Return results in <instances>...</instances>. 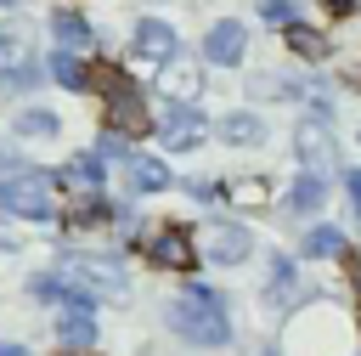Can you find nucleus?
I'll return each instance as SVG.
<instances>
[{
  "mask_svg": "<svg viewBox=\"0 0 361 356\" xmlns=\"http://www.w3.org/2000/svg\"><path fill=\"white\" fill-rule=\"evenodd\" d=\"M322 203H327V181H322V175H299V181H293V209H299V215H316Z\"/></svg>",
  "mask_w": 361,
  "mask_h": 356,
  "instance_id": "aec40b11",
  "label": "nucleus"
},
{
  "mask_svg": "<svg viewBox=\"0 0 361 356\" xmlns=\"http://www.w3.org/2000/svg\"><path fill=\"white\" fill-rule=\"evenodd\" d=\"M124 170H130V192H164L169 186V170L158 164V158H124Z\"/></svg>",
  "mask_w": 361,
  "mask_h": 356,
  "instance_id": "dca6fc26",
  "label": "nucleus"
},
{
  "mask_svg": "<svg viewBox=\"0 0 361 356\" xmlns=\"http://www.w3.org/2000/svg\"><path fill=\"white\" fill-rule=\"evenodd\" d=\"M158 85H164V96H169V102L192 107V96H197V85H203V79H197V68L180 57V62H169V68H164V79H158Z\"/></svg>",
  "mask_w": 361,
  "mask_h": 356,
  "instance_id": "f8f14e48",
  "label": "nucleus"
},
{
  "mask_svg": "<svg viewBox=\"0 0 361 356\" xmlns=\"http://www.w3.org/2000/svg\"><path fill=\"white\" fill-rule=\"evenodd\" d=\"M344 186H350V203H355V215H361V170H350V175H344Z\"/></svg>",
  "mask_w": 361,
  "mask_h": 356,
  "instance_id": "393cba45",
  "label": "nucleus"
},
{
  "mask_svg": "<svg viewBox=\"0 0 361 356\" xmlns=\"http://www.w3.org/2000/svg\"><path fill=\"white\" fill-rule=\"evenodd\" d=\"M243 51H248V34H243V23H214L209 34H203V57L209 62H220V68H231V62H243Z\"/></svg>",
  "mask_w": 361,
  "mask_h": 356,
  "instance_id": "9d476101",
  "label": "nucleus"
},
{
  "mask_svg": "<svg viewBox=\"0 0 361 356\" xmlns=\"http://www.w3.org/2000/svg\"><path fill=\"white\" fill-rule=\"evenodd\" d=\"M51 79H56V85H68V90H85V85H90V68H85L79 57L56 51V57H51Z\"/></svg>",
  "mask_w": 361,
  "mask_h": 356,
  "instance_id": "6ab92c4d",
  "label": "nucleus"
},
{
  "mask_svg": "<svg viewBox=\"0 0 361 356\" xmlns=\"http://www.w3.org/2000/svg\"><path fill=\"white\" fill-rule=\"evenodd\" d=\"M214 130H220L226 147H259V141H265V124H259L254 113H226Z\"/></svg>",
  "mask_w": 361,
  "mask_h": 356,
  "instance_id": "ddd939ff",
  "label": "nucleus"
},
{
  "mask_svg": "<svg viewBox=\"0 0 361 356\" xmlns=\"http://www.w3.org/2000/svg\"><path fill=\"white\" fill-rule=\"evenodd\" d=\"M51 186H56V175H45V170H17V175L0 186V209H6V215H23V220H45V215H51Z\"/></svg>",
  "mask_w": 361,
  "mask_h": 356,
  "instance_id": "7ed1b4c3",
  "label": "nucleus"
},
{
  "mask_svg": "<svg viewBox=\"0 0 361 356\" xmlns=\"http://www.w3.org/2000/svg\"><path fill=\"white\" fill-rule=\"evenodd\" d=\"M62 181H68V186H90V192H96V186H102V158H96V153H79V158L62 170Z\"/></svg>",
  "mask_w": 361,
  "mask_h": 356,
  "instance_id": "412c9836",
  "label": "nucleus"
},
{
  "mask_svg": "<svg viewBox=\"0 0 361 356\" xmlns=\"http://www.w3.org/2000/svg\"><path fill=\"white\" fill-rule=\"evenodd\" d=\"M56 277H62L73 294H85V299L118 294V288H124V266H118V260H90V254H68Z\"/></svg>",
  "mask_w": 361,
  "mask_h": 356,
  "instance_id": "20e7f679",
  "label": "nucleus"
},
{
  "mask_svg": "<svg viewBox=\"0 0 361 356\" xmlns=\"http://www.w3.org/2000/svg\"><path fill=\"white\" fill-rule=\"evenodd\" d=\"M11 6H23V0H11Z\"/></svg>",
  "mask_w": 361,
  "mask_h": 356,
  "instance_id": "c85d7f7f",
  "label": "nucleus"
},
{
  "mask_svg": "<svg viewBox=\"0 0 361 356\" xmlns=\"http://www.w3.org/2000/svg\"><path fill=\"white\" fill-rule=\"evenodd\" d=\"M169 328L192 345H226L231 339V322H226V299L203 283H186L175 299H169Z\"/></svg>",
  "mask_w": 361,
  "mask_h": 356,
  "instance_id": "f257e3e1",
  "label": "nucleus"
},
{
  "mask_svg": "<svg viewBox=\"0 0 361 356\" xmlns=\"http://www.w3.org/2000/svg\"><path fill=\"white\" fill-rule=\"evenodd\" d=\"M175 51H180V34H175L164 17H141V23H135V34H130V57H135L141 68H169Z\"/></svg>",
  "mask_w": 361,
  "mask_h": 356,
  "instance_id": "39448f33",
  "label": "nucleus"
},
{
  "mask_svg": "<svg viewBox=\"0 0 361 356\" xmlns=\"http://www.w3.org/2000/svg\"><path fill=\"white\" fill-rule=\"evenodd\" d=\"M90 85L107 102V130L113 136H141L147 130V102L135 90V79H124L118 68H90Z\"/></svg>",
  "mask_w": 361,
  "mask_h": 356,
  "instance_id": "f03ea898",
  "label": "nucleus"
},
{
  "mask_svg": "<svg viewBox=\"0 0 361 356\" xmlns=\"http://www.w3.org/2000/svg\"><path fill=\"white\" fill-rule=\"evenodd\" d=\"M259 17H265V23H282V28H288V23H293V6H288V0H259Z\"/></svg>",
  "mask_w": 361,
  "mask_h": 356,
  "instance_id": "b1692460",
  "label": "nucleus"
},
{
  "mask_svg": "<svg viewBox=\"0 0 361 356\" xmlns=\"http://www.w3.org/2000/svg\"><path fill=\"white\" fill-rule=\"evenodd\" d=\"M293 153H299V164H305V175H327V170H338V147H333V136H327V124H299L293 130Z\"/></svg>",
  "mask_w": 361,
  "mask_h": 356,
  "instance_id": "0eeeda50",
  "label": "nucleus"
},
{
  "mask_svg": "<svg viewBox=\"0 0 361 356\" xmlns=\"http://www.w3.org/2000/svg\"><path fill=\"white\" fill-rule=\"evenodd\" d=\"M147 260H152V266H164V271H186V266H197V243H192V232L164 226V232H152V237H147Z\"/></svg>",
  "mask_w": 361,
  "mask_h": 356,
  "instance_id": "6e6552de",
  "label": "nucleus"
},
{
  "mask_svg": "<svg viewBox=\"0 0 361 356\" xmlns=\"http://www.w3.org/2000/svg\"><path fill=\"white\" fill-rule=\"evenodd\" d=\"M305 254H344V232L338 226H310L305 232Z\"/></svg>",
  "mask_w": 361,
  "mask_h": 356,
  "instance_id": "4be33fe9",
  "label": "nucleus"
},
{
  "mask_svg": "<svg viewBox=\"0 0 361 356\" xmlns=\"http://www.w3.org/2000/svg\"><path fill=\"white\" fill-rule=\"evenodd\" d=\"M192 243H197L203 260H214V266H237V260H248V249H254L248 226H237V220H203V232H197Z\"/></svg>",
  "mask_w": 361,
  "mask_h": 356,
  "instance_id": "423d86ee",
  "label": "nucleus"
},
{
  "mask_svg": "<svg viewBox=\"0 0 361 356\" xmlns=\"http://www.w3.org/2000/svg\"><path fill=\"white\" fill-rule=\"evenodd\" d=\"M355 6H361V0H327V11H338V17H344V11H355Z\"/></svg>",
  "mask_w": 361,
  "mask_h": 356,
  "instance_id": "a878e982",
  "label": "nucleus"
},
{
  "mask_svg": "<svg viewBox=\"0 0 361 356\" xmlns=\"http://www.w3.org/2000/svg\"><path fill=\"white\" fill-rule=\"evenodd\" d=\"M96 299H85V294H73L68 305H62V316H56V333H62V345H90L96 339V311H90Z\"/></svg>",
  "mask_w": 361,
  "mask_h": 356,
  "instance_id": "9b49d317",
  "label": "nucleus"
},
{
  "mask_svg": "<svg viewBox=\"0 0 361 356\" xmlns=\"http://www.w3.org/2000/svg\"><path fill=\"white\" fill-rule=\"evenodd\" d=\"M265 356H282V350H276V345H271V350H265Z\"/></svg>",
  "mask_w": 361,
  "mask_h": 356,
  "instance_id": "cd10ccee",
  "label": "nucleus"
},
{
  "mask_svg": "<svg viewBox=\"0 0 361 356\" xmlns=\"http://www.w3.org/2000/svg\"><path fill=\"white\" fill-rule=\"evenodd\" d=\"M265 198H271V181H259V175L226 181V203H237V209H254V203H265Z\"/></svg>",
  "mask_w": 361,
  "mask_h": 356,
  "instance_id": "a211bd4d",
  "label": "nucleus"
},
{
  "mask_svg": "<svg viewBox=\"0 0 361 356\" xmlns=\"http://www.w3.org/2000/svg\"><path fill=\"white\" fill-rule=\"evenodd\" d=\"M62 130V119L51 113V107H28V113H17V136L23 141H51Z\"/></svg>",
  "mask_w": 361,
  "mask_h": 356,
  "instance_id": "f3484780",
  "label": "nucleus"
},
{
  "mask_svg": "<svg viewBox=\"0 0 361 356\" xmlns=\"http://www.w3.org/2000/svg\"><path fill=\"white\" fill-rule=\"evenodd\" d=\"M0 356H28L23 345H11V339H0Z\"/></svg>",
  "mask_w": 361,
  "mask_h": 356,
  "instance_id": "bb28decb",
  "label": "nucleus"
},
{
  "mask_svg": "<svg viewBox=\"0 0 361 356\" xmlns=\"http://www.w3.org/2000/svg\"><path fill=\"white\" fill-rule=\"evenodd\" d=\"M17 73H34L28 40H23L17 28H0V79H17Z\"/></svg>",
  "mask_w": 361,
  "mask_h": 356,
  "instance_id": "4468645a",
  "label": "nucleus"
},
{
  "mask_svg": "<svg viewBox=\"0 0 361 356\" xmlns=\"http://www.w3.org/2000/svg\"><path fill=\"white\" fill-rule=\"evenodd\" d=\"M51 28H56V45H62L68 57H73V51H85V45L96 40V34H90V23H85L79 11H56V17H51Z\"/></svg>",
  "mask_w": 361,
  "mask_h": 356,
  "instance_id": "2eb2a0df",
  "label": "nucleus"
},
{
  "mask_svg": "<svg viewBox=\"0 0 361 356\" xmlns=\"http://www.w3.org/2000/svg\"><path fill=\"white\" fill-rule=\"evenodd\" d=\"M288 45H293L299 57H322V51H327V40H322L310 23H288Z\"/></svg>",
  "mask_w": 361,
  "mask_h": 356,
  "instance_id": "5701e85b",
  "label": "nucleus"
},
{
  "mask_svg": "<svg viewBox=\"0 0 361 356\" xmlns=\"http://www.w3.org/2000/svg\"><path fill=\"white\" fill-rule=\"evenodd\" d=\"M158 136H164V147H169V153H186V147H197V141H203V119H197V107H180V102H169V113L158 119Z\"/></svg>",
  "mask_w": 361,
  "mask_h": 356,
  "instance_id": "1a4fd4ad",
  "label": "nucleus"
}]
</instances>
